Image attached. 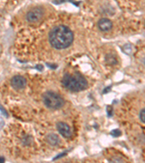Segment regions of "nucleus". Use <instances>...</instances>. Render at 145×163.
<instances>
[{
    "instance_id": "nucleus-1",
    "label": "nucleus",
    "mask_w": 145,
    "mask_h": 163,
    "mask_svg": "<svg viewBox=\"0 0 145 163\" xmlns=\"http://www.w3.org/2000/svg\"><path fill=\"white\" fill-rule=\"evenodd\" d=\"M49 40L52 46L56 49H65L73 41V34L67 26H57L49 33Z\"/></svg>"
},
{
    "instance_id": "nucleus-2",
    "label": "nucleus",
    "mask_w": 145,
    "mask_h": 163,
    "mask_svg": "<svg viewBox=\"0 0 145 163\" xmlns=\"http://www.w3.org/2000/svg\"><path fill=\"white\" fill-rule=\"evenodd\" d=\"M62 83L65 87L73 91H81L87 86L86 80L78 74L65 75L62 79Z\"/></svg>"
},
{
    "instance_id": "nucleus-3",
    "label": "nucleus",
    "mask_w": 145,
    "mask_h": 163,
    "mask_svg": "<svg viewBox=\"0 0 145 163\" xmlns=\"http://www.w3.org/2000/svg\"><path fill=\"white\" fill-rule=\"evenodd\" d=\"M43 102L46 107L53 109L61 108L65 104L62 97L53 91L46 92L43 96Z\"/></svg>"
},
{
    "instance_id": "nucleus-4",
    "label": "nucleus",
    "mask_w": 145,
    "mask_h": 163,
    "mask_svg": "<svg viewBox=\"0 0 145 163\" xmlns=\"http://www.w3.org/2000/svg\"><path fill=\"white\" fill-rule=\"evenodd\" d=\"M44 10L40 7H35L31 10L26 15L27 21L30 23H36L42 19Z\"/></svg>"
},
{
    "instance_id": "nucleus-5",
    "label": "nucleus",
    "mask_w": 145,
    "mask_h": 163,
    "mask_svg": "<svg viewBox=\"0 0 145 163\" xmlns=\"http://www.w3.org/2000/svg\"><path fill=\"white\" fill-rule=\"evenodd\" d=\"M11 85L15 89H17V90L23 89V88H25L26 85V80L23 76L16 75L12 78Z\"/></svg>"
},
{
    "instance_id": "nucleus-6",
    "label": "nucleus",
    "mask_w": 145,
    "mask_h": 163,
    "mask_svg": "<svg viewBox=\"0 0 145 163\" xmlns=\"http://www.w3.org/2000/svg\"><path fill=\"white\" fill-rule=\"evenodd\" d=\"M57 128L59 133L65 138H70L72 135L71 129L68 125L65 122H58L57 124Z\"/></svg>"
},
{
    "instance_id": "nucleus-7",
    "label": "nucleus",
    "mask_w": 145,
    "mask_h": 163,
    "mask_svg": "<svg viewBox=\"0 0 145 163\" xmlns=\"http://www.w3.org/2000/svg\"><path fill=\"white\" fill-rule=\"evenodd\" d=\"M98 26L99 28L103 31H107L111 29L112 26V23L109 19L107 18H102L98 23Z\"/></svg>"
},
{
    "instance_id": "nucleus-8",
    "label": "nucleus",
    "mask_w": 145,
    "mask_h": 163,
    "mask_svg": "<svg viewBox=\"0 0 145 163\" xmlns=\"http://www.w3.org/2000/svg\"><path fill=\"white\" fill-rule=\"evenodd\" d=\"M47 141H48L49 143H50L52 146H55L60 141L59 137L55 134H53V133L47 136Z\"/></svg>"
},
{
    "instance_id": "nucleus-9",
    "label": "nucleus",
    "mask_w": 145,
    "mask_h": 163,
    "mask_svg": "<svg viewBox=\"0 0 145 163\" xmlns=\"http://www.w3.org/2000/svg\"><path fill=\"white\" fill-rule=\"evenodd\" d=\"M139 117H140V120L142 122L145 123V109H142L140 112V115H139Z\"/></svg>"
},
{
    "instance_id": "nucleus-10",
    "label": "nucleus",
    "mask_w": 145,
    "mask_h": 163,
    "mask_svg": "<svg viewBox=\"0 0 145 163\" xmlns=\"http://www.w3.org/2000/svg\"><path fill=\"white\" fill-rule=\"evenodd\" d=\"M120 133H121V132L118 129L113 130L111 132V134L114 136V137H117V136H119L120 135Z\"/></svg>"
},
{
    "instance_id": "nucleus-11",
    "label": "nucleus",
    "mask_w": 145,
    "mask_h": 163,
    "mask_svg": "<svg viewBox=\"0 0 145 163\" xmlns=\"http://www.w3.org/2000/svg\"><path fill=\"white\" fill-rule=\"evenodd\" d=\"M112 107H107V114H108V115L110 117L112 115Z\"/></svg>"
},
{
    "instance_id": "nucleus-12",
    "label": "nucleus",
    "mask_w": 145,
    "mask_h": 163,
    "mask_svg": "<svg viewBox=\"0 0 145 163\" xmlns=\"http://www.w3.org/2000/svg\"><path fill=\"white\" fill-rule=\"evenodd\" d=\"M0 109H1V111H2V113H3V114H4V115H5L6 116V117H7V112H6V111H5V109L3 108V107H2V106H1V105H0Z\"/></svg>"
},
{
    "instance_id": "nucleus-13",
    "label": "nucleus",
    "mask_w": 145,
    "mask_h": 163,
    "mask_svg": "<svg viewBox=\"0 0 145 163\" xmlns=\"http://www.w3.org/2000/svg\"><path fill=\"white\" fill-rule=\"evenodd\" d=\"M36 69H38V70H42V69H43V66L41 65H38L36 67Z\"/></svg>"
},
{
    "instance_id": "nucleus-14",
    "label": "nucleus",
    "mask_w": 145,
    "mask_h": 163,
    "mask_svg": "<svg viewBox=\"0 0 145 163\" xmlns=\"http://www.w3.org/2000/svg\"><path fill=\"white\" fill-rule=\"evenodd\" d=\"M0 163H5V158L3 156H0Z\"/></svg>"
}]
</instances>
